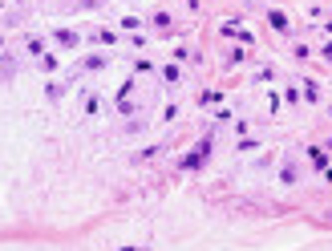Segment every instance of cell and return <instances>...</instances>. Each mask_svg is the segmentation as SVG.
Wrapping results in <instances>:
<instances>
[{"label":"cell","instance_id":"277c9868","mask_svg":"<svg viewBox=\"0 0 332 251\" xmlns=\"http://www.w3.org/2000/svg\"><path fill=\"white\" fill-rule=\"evenodd\" d=\"M324 57H328V61H332V45H328V49H324Z\"/></svg>","mask_w":332,"mask_h":251},{"label":"cell","instance_id":"7a4b0ae2","mask_svg":"<svg viewBox=\"0 0 332 251\" xmlns=\"http://www.w3.org/2000/svg\"><path fill=\"white\" fill-rule=\"evenodd\" d=\"M267 20H271V24H276V28H280V33H288V16H284V12H271Z\"/></svg>","mask_w":332,"mask_h":251},{"label":"cell","instance_id":"6da1fadb","mask_svg":"<svg viewBox=\"0 0 332 251\" xmlns=\"http://www.w3.org/2000/svg\"><path fill=\"white\" fill-rule=\"evenodd\" d=\"M308 158H312V166H316V170H328V154H324V150H312Z\"/></svg>","mask_w":332,"mask_h":251},{"label":"cell","instance_id":"3957f363","mask_svg":"<svg viewBox=\"0 0 332 251\" xmlns=\"http://www.w3.org/2000/svg\"><path fill=\"white\" fill-rule=\"evenodd\" d=\"M41 69H45V73H53V69H57V57H49V53H45V57H41Z\"/></svg>","mask_w":332,"mask_h":251}]
</instances>
